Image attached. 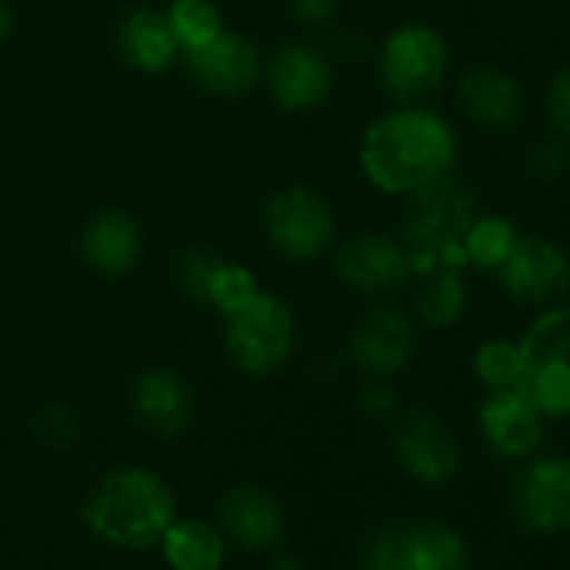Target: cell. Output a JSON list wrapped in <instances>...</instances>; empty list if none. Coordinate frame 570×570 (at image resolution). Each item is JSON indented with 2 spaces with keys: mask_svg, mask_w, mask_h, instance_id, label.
Segmentation results:
<instances>
[{
  "mask_svg": "<svg viewBox=\"0 0 570 570\" xmlns=\"http://www.w3.org/2000/svg\"><path fill=\"white\" fill-rule=\"evenodd\" d=\"M460 155L456 128L420 105H403L376 118L360 145V165L373 188L386 195H410L426 181L453 171Z\"/></svg>",
  "mask_w": 570,
  "mask_h": 570,
  "instance_id": "6da1fadb",
  "label": "cell"
},
{
  "mask_svg": "<svg viewBox=\"0 0 570 570\" xmlns=\"http://www.w3.org/2000/svg\"><path fill=\"white\" fill-rule=\"evenodd\" d=\"M85 523L115 547H151L175 523V497L168 483L145 470L125 466L101 480L85 507Z\"/></svg>",
  "mask_w": 570,
  "mask_h": 570,
  "instance_id": "7a4b0ae2",
  "label": "cell"
},
{
  "mask_svg": "<svg viewBox=\"0 0 570 570\" xmlns=\"http://www.w3.org/2000/svg\"><path fill=\"white\" fill-rule=\"evenodd\" d=\"M476 218V191L466 178L446 171L423 188L406 195L403 208V245L410 248L413 272H430L436 265L463 268V235Z\"/></svg>",
  "mask_w": 570,
  "mask_h": 570,
  "instance_id": "3957f363",
  "label": "cell"
},
{
  "mask_svg": "<svg viewBox=\"0 0 570 570\" xmlns=\"http://www.w3.org/2000/svg\"><path fill=\"white\" fill-rule=\"evenodd\" d=\"M520 393L543 420H570V303L543 306L523 330Z\"/></svg>",
  "mask_w": 570,
  "mask_h": 570,
  "instance_id": "277c9868",
  "label": "cell"
},
{
  "mask_svg": "<svg viewBox=\"0 0 570 570\" xmlns=\"http://www.w3.org/2000/svg\"><path fill=\"white\" fill-rule=\"evenodd\" d=\"M296 320L293 309L272 293H258L252 303L225 316V350L248 376H272L293 356Z\"/></svg>",
  "mask_w": 570,
  "mask_h": 570,
  "instance_id": "5b68a950",
  "label": "cell"
},
{
  "mask_svg": "<svg viewBox=\"0 0 570 570\" xmlns=\"http://www.w3.org/2000/svg\"><path fill=\"white\" fill-rule=\"evenodd\" d=\"M450 71V45L430 24H400L380 48V81L400 105L430 98Z\"/></svg>",
  "mask_w": 570,
  "mask_h": 570,
  "instance_id": "8992f818",
  "label": "cell"
},
{
  "mask_svg": "<svg viewBox=\"0 0 570 570\" xmlns=\"http://www.w3.org/2000/svg\"><path fill=\"white\" fill-rule=\"evenodd\" d=\"M507 299L527 309H543L570 293V252L547 235H517L507 262L497 268Z\"/></svg>",
  "mask_w": 570,
  "mask_h": 570,
  "instance_id": "52a82bcc",
  "label": "cell"
},
{
  "mask_svg": "<svg viewBox=\"0 0 570 570\" xmlns=\"http://www.w3.org/2000/svg\"><path fill=\"white\" fill-rule=\"evenodd\" d=\"M517 523L533 537H560L570 530V456H527L510 487Z\"/></svg>",
  "mask_w": 570,
  "mask_h": 570,
  "instance_id": "ba28073f",
  "label": "cell"
},
{
  "mask_svg": "<svg viewBox=\"0 0 570 570\" xmlns=\"http://www.w3.org/2000/svg\"><path fill=\"white\" fill-rule=\"evenodd\" d=\"M265 235L289 258H320L336 238L333 205L313 188H282L265 202Z\"/></svg>",
  "mask_w": 570,
  "mask_h": 570,
  "instance_id": "9c48e42d",
  "label": "cell"
},
{
  "mask_svg": "<svg viewBox=\"0 0 570 570\" xmlns=\"http://www.w3.org/2000/svg\"><path fill=\"white\" fill-rule=\"evenodd\" d=\"M370 570H470L466 540L446 523H413L383 530L366 553Z\"/></svg>",
  "mask_w": 570,
  "mask_h": 570,
  "instance_id": "30bf717a",
  "label": "cell"
},
{
  "mask_svg": "<svg viewBox=\"0 0 570 570\" xmlns=\"http://www.w3.org/2000/svg\"><path fill=\"white\" fill-rule=\"evenodd\" d=\"M393 453L413 480L430 487L450 483L460 470V446L450 426L426 410H413L396 423Z\"/></svg>",
  "mask_w": 570,
  "mask_h": 570,
  "instance_id": "8fae6325",
  "label": "cell"
},
{
  "mask_svg": "<svg viewBox=\"0 0 570 570\" xmlns=\"http://www.w3.org/2000/svg\"><path fill=\"white\" fill-rule=\"evenodd\" d=\"M336 272L346 285L370 296L396 293L400 285L413 275L410 248L383 232H363L340 245Z\"/></svg>",
  "mask_w": 570,
  "mask_h": 570,
  "instance_id": "7c38bea8",
  "label": "cell"
},
{
  "mask_svg": "<svg viewBox=\"0 0 570 570\" xmlns=\"http://www.w3.org/2000/svg\"><path fill=\"white\" fill-rule=\"evenodd\" d=\"M191 81L218 98H238L248 95L262 78V55L258 48L232 31H218L208 45L185 55Z\"/></svg>",
  "mask_w": 570,
  "mask_h": 570,
  "instance_id": "4fadbf2b",
  "label": "cell"
},
{
  "mask_svg": "<svg viewBox=\"0 0 570 570\" xmlns=\"http://www.w3.org/2000/svg\"><path fill=\"white\" fill-rule=\"evenodd\" d=\"M350 353L370 376H396L416 353V323L396 306H376L360 320L350 340Z\"/></svg>",
  "mask_w": 570,
  "mask_h": 570,
  "instance_id": "5bb4252c",
  "label": "cell"
},
{
  "mask_svg": "<svg viewBox=\"0 0 570 570\" xmlns=\"http://www.w3.org/2000/svg\"><path fill=\"white\" fill-rule=\"evenodd\" d=\"M456 108L483 131L510 135L523 121V88L503 68H470L456 85Z\"/></svg>",
  "mask_w": 570,
  "mask_h": 570,
  "instance_id": "9a60e30c",
  "label": "cell"
},
{
  "mask_svg": "<svg viewBox=\"0 0 570 570\" xmlns=\"http://www.w3.org/2000/svg\"><path fill=\"white\" fill-rule=\"evenodd\" d=\"M480 436L500 460H527L543 440V413L520 390L487 393L476 410Z\"/></svg>",
  "mask_w": 570,
  "mask_h": 570,
  "instance_id": "2e32d148",
  "label": "cell"
},
{
  "mask_svg": "<svg viewBox=\"0 0 570 570\" xmlns=\"http://www.w3.org/2000/svg\"><path fill=\"white\" fill-rule=\"evenodd\" d=\"M268 91L285 111L320 108L333 91V65L313 45H285L268 68Z\"/></svg>",
  "mask_w": 570,
  "mask_h": 570,
  "instance_id": "e0dca14e",
  "label": "cell"
},
{
  "mask_svg": "<svg viewBox=\"0 0 570 570\" xmlns=\"http://www.w3.org/2000/svg\"><path fill=\"white\" fill-rule=\"evenodd\" d=\"M135 416L158 436H178L191 420V390L171 370H148L138 376L135 393Z\"/></svg>",
  "mask_w": 570,
  "mask_h": 570,
  "instance_id": "ac0fdd59",
  "label": "cell"
},
{
  "mask_svg": "<svg viewBox=\"0 0 570 570\" xmlns=\"http://www.w3.org/2000/svg\"><path fill=\"white\" fill-rule=\"evenodd\" d=\"M85 258L105 275H128L141 258V232L128 212L105 208L98 212L81 235Z\"/></svg>",
  "mask_w": 570,
  "mask_h": 570,
  "instance_id": "d6986e66",
  "label": "cell"
},
{
  "mask_svg": "<svg viewBox=\"0 0 570 570\" xmlns=\"http://www.w3.org/2000/svg\"><path fill=\"white\" fill-rule=\"evenodd\" d=\"M222 523L245 550H268L282 537V507L262 487H238L222 500Z\"/></svg>",
  "mask_w": 570,
  "mask_h": 570,
  "instance_id": "ffe728a7",
  "label": "cell"
},
{
  "mask_svg": "<svg viewBox=\"0 0 570 570\" xmlns=\"http://www.w3.org/2000/svg\"><path fill=\"white\" fill-rule=\"evenodd\" d=\"M118 48H121L125 61L145 75H158V71L171 68L175 58L181 55V48L168 28V18L158 11L128 14L118 31Z\"/></svg>",
  "mask_w": 570,
  "mask_h": 570,
  "instance_id": "44dd1931",
  "label": "cell"
},
{
  "mask_svg": "<svg viewBox=\"0 0 570 570\" xmlns=\"http://www.w3.org/2000/svg\"><path fill=\"white\" fill-rule=\"evenodd\" d=\"M470 306V289L460 268L436 265L423 272V285L416 293V316L430 330H453Z\"/></svg>",
  "mask_w": 570,
  "mask_h": 570,
  "instance_id": "7402d4cb",
  "label": "cell"
},
{
  "mask_svg": "<svg viewBox=\"0 0 570 570\" xmlns=\"http://www.w3.org/2000/svg\"><path fill=\"white\" fill-rule=\"evenodd\" d=\"M165 560L175 570H218L225 560V543L218 530L205 520H178L165 530Z\"/></svg>",
  "mask_w": 570,
  "mask_h": 570,
  "instance_id": "603a6c76",
  "label": "cell"
},
{
  "mask_svg": "<svg viewBox=\"0 0 570 570\" xmlns=\"http://www.w3.org/2000/svg\"><path fill=\"white\" fill-rule=\"evenodd\" d=\"M517 235L520 232H517V225L507 215H476L470 222L463 242H460L463 262L480 268V272H497L507 262Z\"/></svg>",
  "mask_w": 570,
  "mask_h": 570,
  "instance_id": "cb8c5ba5",
  "label": "cell"
},
{
  "mask_svg": "<svg viewBox=\"0 0 570 570\" xmlns=\"http://www.w3.org/2000/svg\"><path fill=\"white\" fill-rule=\"evenodd\" d=\"M473 376L487 386V393L497 390H520L523 380V356L517 340H483L473 350Z\"/></svg>",
  "mask_w": 570,
  "mask_h": 570,
  "instance_id": "d4e9b609",
  "label": "cell"
},
{
  "mask_svg": "<svg viewBox=\"0 0 570 570\" xmlns=\"http://www.w3.org/2000/svg\"><path fill=\"white\" fill-rule=\"evenodd\" d=\"M165 18L185 55L208 45L222 31V11L215 8V0H171Z\"/></svg>",
  "mask_w": 570,
  "mask_h": 570,
  "instance_id": "484cf974",
  "label": "cell"
},
{
  "mask_svg": "<svg viewBox=\"0 0 570 570\" xmlns=\"http://www.w3.org/2000/svg\"><path fill=\"white\" fill-rule=\"evenodd\" d=\"M262 293L258 278L245 268V265H235V262H218L212 278H208V289H205V303L215 306L222 316L242 309L245 303H252L255 296Z\"/></svg>",
  "mask_w": 570,
  "mask_h": 570,
  "instance_id": "4316f807",
  "label": "cell"
},
{
  "mask_svg": "<svg viewBox=\"0 0 570 570\" xmlns=\"http://www.w3.org/2000/svg\"><path fill=\"white\" fill-rule=\"evenodd\" d=\"M523 161H527V171L537 181H557L570 168V141L560 138V135H553V131H547V135H540L527 148V158Z\"/></svg>",
  "mask_w": 570,
  "mask_h": 570,
  "instance_id": "83f0119b",
  "label": "cell"
},
{
  "mask_svg": "<svg viewBox=\"0 0 570 570\" xmlns=\"http://www.w3.org/2000/svg\"><path fill=\"white\" fill-rule=\"evenodd\" d=\"M218 262L222 258L215 252H208V248H188V252H181V258L175 265V275H178V285L185 289V296L205 303L208 278H212V272H215Z\"/></svg>",
  "mask_w": 570,
  "mask_h": 570,
  "instance_id": "f1b7e54d",
  "label": "cell"
},
{
  "mask_svg": "<svg viewBox=\"0 0 570 570\" xmlns=\"http://www.w3.org/2000/svg\"><path fill=\"white\" fill-rule=\"evenodd\" d=\"M543 118H547V128L560 138L570 141V65L560 68L547 88H543Z\"/></svg>",
  "mask_w": 570,
  "mask_h": 570,
  "instance_id": "f546056e",
  "label": "cell"
},
{
  "mask_svg": "<svg viewBox=\"0 0 570 570\" xmlns=\"http://www.w3.org/2000/svg\"><path fill=\"white\" fill-rule=\"evenodd\" d=\"M38 433H41L48 443H55V446H68V443L78 440V420H75V413L65 410V406H48V410L38 416Z\"/></svg>",
  "mask_w": 570,
  "mask_h": 570,
  "instance_id": "4dcf8cb0",
  "label": "cell"
},
{
  "mask_svg": "<svg viewBox=\"0 0 570 570\" xmlns=\"http://www.w3.org/2000/svg\"><path fill=\"white\" fill-rule=\"evenodd\" d=\"M396 406H400V400H396V390L390 386V383H383L380 376L363 390V410L370 413V416H376V420H386V416H393L396 413Z\"/></svg>",
  "mask_w": 570,
  "mask_h": 570,
  "instance_id": "1f68e13d",
  "label": "cell"
},
{
  "mask_svg": "<svg viewBox=\"0 0 570 570\" xmlns=\"http://www.w3.org/2000/svg\"><path fill=\"white\" fill-rule=\"evenodd\" d=\"M289 4L303 24H330L340 14L343 0H289Z\"/></svg>",
  "mask_w": 570,
  "mask_h": 570,
  "instance_id": "d6a6232c",
  "label": "cell"
},
{
  "mask_svg": "<svg viewBox=\"0 0 570 570\" xmlns=\"http://www.w3.org/2000/svg\"><path fill=\"white\" fill-rule=\"evenodd\" d=\"M11 35V11L4 8V0H0V41Z\"/></svg>",
  "mask_w": 570,
  "mask_h": 570,
  "instance_id": "836d02e7",
  "label": "cell"
},
{
  "mask_svg": "<svg viewBox=\"0 0 570 570\" xmlns=\"http://www.w3.org/2000/svg\"><path fill=\"white\" fill-rule=\"evenodd\" d=\"M272 570H306L299 560H278V563H272Z\"/></svg>",
  "mask_w": 570,
  "mask_h": 570,
  "instance_id": "e575fe53",
  "label": "cell"
}]
</instances>
